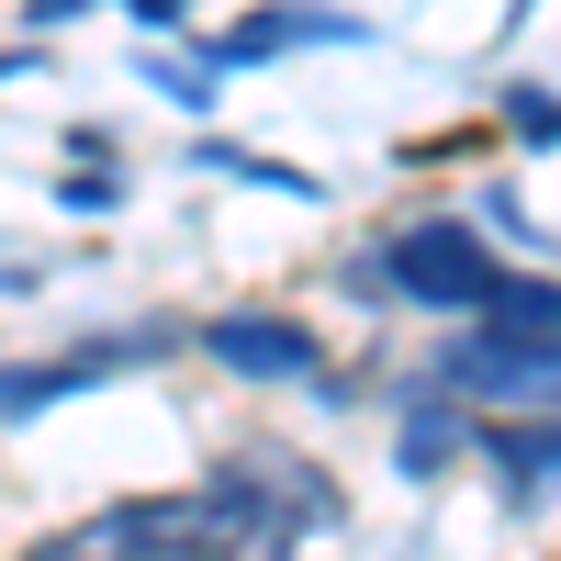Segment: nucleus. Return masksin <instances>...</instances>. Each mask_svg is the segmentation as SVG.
Masks as SVG:
<instances>
[{"mask_svg": "<svg viewBox=\"0 0 561 561\" xmlns=\"http://www.w3.org/2000/svg\"><path fill=\"white\" fill-rule=\"evenodd\" d=\"M203 528H225L214 505H102V517L34 539L23 561H169L180 539H203Z\"/></svg>", "mask_w": 561, "mask_h": 561, "instance_id": "1", "label": "nucleus"}, {"mask_svg": "<svg viewBox=\"0 0 561 561\" xmlns=\"http://www.w3.org/2000/svg\"><path fill=\"white\" fill-rule=\"evenodd\" d=\"M382 280H393L404 304H472L483 280H494V259H483L472 225H404V237L382 248Z\"/></svg>", "mask_w": 561, "mask_h": 561, "instance_id": "2", "label": "nucleus"}, {"mask_svg": "<svg viewBox=\"0 0 561 561\" xmlns=\"http://www.w3.org/2000/svg\"><path fill=\"white\" fill-rule=\"evenodd\" d=\"M203 348H214L225 370H248V382H304V370H314V337H304V325H280V314H214Z\"/></svg>", "mask_w": 561, "mask_h": 561, "instance_id": "3", "label": "nucleus"}, {"mask_svg": "<svg viewBox=\"0 0 561 561\" xmlns=\"http://www.w3.org/2000/svg\"><path fill=\"white\" fill-rule=\"evenodd\" d=\"M293 45H359V23H348V12H304V0H270V12H248L237 34H225V68L293 57Z\"/></svg>", "mask_w": 561, "mask_h": 561, "instance_id": "4", "label": "nucleus"}, {"mask_svg": "<svg viewBox=\"0 0 561 561\" xmlns=\"http://www.w3.org/2000/svg\"><path fill=\"white\" fill-rule=\"evenodd\" d=\"M472 314H483V337H505V348H561V280H483L472 293Z\"/></svg>", "mask_w": 561, "mask_h": 561, "instance_id": "5", "label": "nucleus"}, {"mask_svg": "<svg viewBox=\"0 0 561 561\" xmlns=\"http://www.w3.org/2000/svg\"><path fill=\"white\" fill-rule=\"evenodd\" d=\"M169 337H124V348H79V359H57V370H12L0 382V415H45L57 393H79V382H102V370H135V359H158Z\"/></svg>", "mask_w": 561, "mask_h": 561, "instance_id": "6", "label": "nucleus"}, {"mask_svg": "<svg viewBox=\"0 0 561 561\" xmlns=\"http://www.w3.org/2000/svg\"><path fill=\"white\" fill-rule=\"evenodd\" d=\"M449 382H472V393H561V348H505V337H460V348H449Z\"/></svg>", "mask_w": 561, "mask_h": 561, "instance_id": "7", "label": "nucleus"}, {"mask_svg": "<svg viewBox=\"0 0 561 561\" xmlns=\"http://www.w3.org/2000/svg\"><path fill=\"white\" fill-rule=\"evenodd\" d=\"M483 449H494L505 494H528V483H550V472H561V427H517V415H494V427H483Z\"/></svg>", "mask_w": 561, "mask_h": 561, "instance_id": "8", "label": "nucleus"}, {"mask_svg": "<svg viewBox=\"0 0 561 561\" xmlns=\"http://www.w3.org/2000/svg\"><path fill=\"white\" fill-rule=\"evenodd\" d=\"M460 427H472V415H449V404H415V427H404V472H438V460L460 449Z\"/></svg>", "mask_w": 561, "mask_h": 561, "instance_id": "9", "label": "nucleus"}, {"mask_svg": "<svg viewBox=\"0 0 561 561\" xmlns=\"http://www.w3.org/2000/svg\"><path fill=\"white\" fill-rule=\"evenodd\" d=\"M505 124L539 135V147H561V102H550V90H505Z\"/></svg>", "mask_w": 561, "mask_h": 561, "instance_id": "10", "label": "nucleus"}]
</instances>
